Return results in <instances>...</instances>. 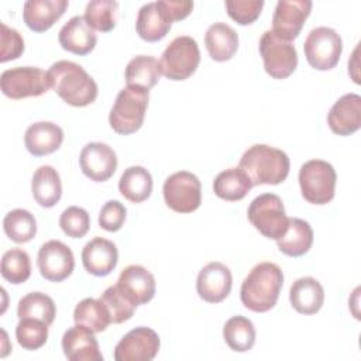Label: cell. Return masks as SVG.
<instances>
[{"instance_id": "obj_1", "label": "cell", "mask_w": 361, "mask_h": 361, "mask_svg": "<svg viewBox=\"0 0 361 361\" xmlns=\"http://www.w3.org/2000/svg\"><path fill=\"white\" fill-rule=\"evenodd\" d=\"M51 87L68 104L85 107L92 104L97 97V85L94 79L79 65L72 61H58L48 71Z\"/></svg>"}, {"instance_id": "obj_2", "label": "cell", "mask_w": 361, "mask_h": 361, "mask_svg": "<svg viewBox=\"0 0 361 361\" xmlns=\"http://www.w3.org/2000/svg\"><path fill=\"white\" fill-rule=\"evenodd\" d=\"M282 285V269L274 262H259L248 272L241 283V302L252 312L265 313L276 305Z\"/></svg>"}, {"instance_id": "obj_3", "label": "cell", "mask_w": 361, "mask_h": 361, "mask_svg": "<svg viewBox=\"0 0 361 361\" xmlns=\"http://www.w3.org/2000/svg\"><path fill=\"white\" fill-rule=\"evenodd\" d=\"M238 168L247 173L252 186L279 185L288 178L290 161L282 149L255 144L243 154Z\"/></svg>"}, {"instance_id": "obj_4", "label": "cell", "mask_w": 361, "mask_h": 361, "mask_svg": "<svg viewBox=\"0 0 361 361\" xmlns=\"http://www.w3.org/2000/svg\"><path fill=\"white\" fill-rule=\"evenodd\" d=\"M148 100V90L133 86L121 89L109 114L110 127L121 135L138 131L144 123Z\"/></svg>"}, {"instance_id": "obj_5", "label": "cell", "mask_w": 361, "mask_h": 361, "mask_svg": "<svg viewBox=\"0 0 361 361\" xmlns=\"http://www.w3.org/2000/svg\"><path fill=\"white\" fill-rule=\"evenodd\" d=\"M200 63L197 42L189 35L173 38L159 59L161 73L169 80H185L192 76Z\"/></svg>"}, {"instance_id": "obj_6", "label": "cell", "mask_w": 361, "mask_h": 361, "mask_svg": "<svg viewBox=\"0 0 361 361\" xmlns=\"http://www.w3.org/2000/svg\"><path fill=\"white\" fill-rule=\"evenodd\" d=\"M250 223L267 238L279 240L288 230L289 217L282 199L275 193H262L248 206Z\"/></svg>"}, {"instance_id": "obj_7", "label": "cell", "mask_w": 361, "mask_h": 361, "mask_svg": "<svg viewBox=\"0 0 361 361\" xmlns=\"http://www.w3.org/2000/svg\"><path fill=\"white\" fill-rule=\"evenodd\" d=\"M336 180L333 165L323 159H310L299 169L302 196L312 204H327L334 197Z\"/></svg>"}, {"instance_id": "obj_8", "label": "cell", "mask_w": 361, "mask_h": 361, "mask_svg": "<svg viewBox=\"0 0 361 361\" xmlns=\"http://www.w3.org/2000/svg\"><path fill=\"white\" fill-rule=\"evenodd\" d=\"M307 63L317 71L333 69L341 56L343 41L340 34L330 27L313 28L303 44Z\"/></svg>"}, {"instance_id": "obj_9", "label": "cell", "mask_w": 361, "mask_h": 361, "mask_svg": "<svg viewBox=\"0 0 361 361\" xmlns=\"http://www.w3.org/2000/svg\"><path fill=\"white\" fill-rule=\"evenodd\" d=\"M0 87L4 96L20 100L37 97L51 87L48 72L37 66H17L7 69L0 76Z\"/></svg>"}, {"instance_id": "obj_10", "label": "cell", "mask_w": 361, "mask_h": 361, "mask_svg": "<svg viewBox=\"0 0 361 361\" xmlns=\"http://www.w3.org/2000/svg\"><path fill=\"white\" fill-rule=\"evenodd\" d=\"M258 49L264 61V69L271 78L285 79L295 72L298 66V52L295 45L276 37L272 30L262 34Z\"/></svg>"}, {"instance_id": "obj_11", "label": "cell", "mask_w": 361, "mask_h": 361, "mask_svg": "<svg viewBox=\"0 0 361 361\" xmlns=\"http://www.w3.org/2000/svg\"><path fill=\"white\" fill-rule=\"evenodd\" d=\"M166 206L176 213H192L202 203V185L196 175L179 171L168 176L162 186Z\"/></svg>"}, {"instance_id": "obj_12", "label": "cell", "mask_w": 361, "mask_h": 361, "mask_svg": "<svg viewBox=\"0 0 361 361\" xmlns=\"http://www.w3.org/2000/svg\"><path fill=\"white\" fill-rule=\"evenodd\" d=\"M161 347L159 336L149 327H135L130 330L116 345V361H151Z\"/></svg>"}, {"instance_id": "obj_13", "label": "cell", "mask_w": 361, "mask_h": 361, "mask_svg": "<svg viewBox=\"0 0 361 361\" xmlns=\"http://www.w3.org/2000/svg\"><path fill=\"white\" fill-rule=\"evenodd\" d=\"M37 265L42 278L51 282H62L75 268L72 250L59 240L44 243L38 251Z\"/></svg>"}, {"instance_id": "obj_14", "label": "cell", "mask_w": 361, "mask_h": 361, "mask_svg": "<svg viewBox=\"0 0 361 361\" xmlns=\"http://www.w3.org/2000/svg\"><path fill=\"white\" fill-rule=\"evenodd\" d=\"M310 11V0H279L272 16V32L292 42L300 34Z\"/></svg>"}, {"instance_id": "obj_15", "label": "cell", "mask_w": 361, "mask_h": 361, "mask_svg": "<svg viewBox=\"0 0 361 361\" xmlns=\"http://www.w3.org/2000/svg\"><path fill=\"white\" fill-rule=\"evenodd\" d=\"M79 165L83 175L90 180L106 182L117 169V155L104 142H89L80 151Z\"/></svg>"}, {"instance_id": "obj_16", "label": "cell", "mask_w": 361, "mask_h": 361, "mask_svg": "<svg viewBox=\"0 0 361 361\" xmlns=\"http://www.w3.org/2000/svg\"><path fill=\"white\" fill-rule=\"evenodd\" d=\"M231 286V271L219 261L204 265L196 279L197 295L207 303H220L224 300L228 296Z\"/></svg>"}, {"instance_id": "obj_17", "label": "cell", "mask_w": 361, "mask_h": 361, "mask_svg": "<svg viewBox=\"0 0 361 361\" xmlns=\"http://www.w3.org/2000/svg\"><path fill=\"white\" fill-rule=\"evenodd\" d=\"M116 286L135 306L148 303L155 295V278L142 265L126 267L120 272Z\"/></svg>"}, {"instance_id": "obj_18", "label": "cell", "mask_w": 361, "mask_h": 361, "mask_svg": "<svg viewBox=\"0 0 361 361\" xmlns=\"http://www.w3.org/2000/svg\"><path fill=\"white\" fill-rule=\"evenodd\" d=\"M62 350L69 361H103L94 331L76 324L62 336Z\"/></svg>"}, {"instance_id": "obj_19", "label": "cell", "mask_w": 361, "mask_h": 361, "mask_svg": "<svg viewBox=\"0 0 361 361\" xmlns=\"http://www.w3.org/2000/svg\"><path fill=\"white\" fill-rule=\"evenodd\" d=\"M327 124L337 135H351L361 127V96L347 93L329 110Z\"/></svg>"}, {"instance_id": "obj_20", "label": "cell", "mask_w": 361, "mask_h": 361, "mask_svg": "<svg viewBox=\"0 0 361 361\" xmlns=\"http://www.w3.org/2000/svg\"><path fill=\"white\" fill-rule=\"evenodd\" d=\"M118 251L113 241L94 237L82 250V264L94 276H107L117 265Z\"/></svg>"}, {"instance_id": "obj_21", "label": "cell", "mask_w": 361, "mask_h": 361, "mask_svg": "<svg viewBox=\"0 0 361 361\" xmlns=\"http://www.w3.org/2000/svg\"><path fill=\"white\" fill-rule=\"evenodd\" d=\"M68 0H28L23 7V20L34 32L49 30L66 11Z\"/></svg>"}, {"instance_id": "obj_22", "label": "cell", "mask_w": 361, "mask_h": 361, "mask_svg": "<svg viewBox=\"0 0 361 361\" xmlns=\"http://www.w3.org/2000/svg\"><path fill=\"white\" fill-rule=\"evenodd\" d=\"M172 20L168 16L162 1H152L144 4L138 10L135 30L140 38L147 42L161 41L172 27Z\"/></svg>"}, {"instance_id": "obj_23", "label": "cell", "mask_w": 361, "mask_h": 361, "mask_svg": "<svg viewBox=\"0 0 361 361\" xmlns=\"http://www.w3.org/2000/svg\"><path fill=\"white\" fill-rule=\"evenodd\" d=\"M58 41L65 51L82 56L94 49L97 37L82 16H75L59 30Z\"/></svg>"}, {"instance_id": "obj_24", "label": "cell", "mask_w": 361, "mask_h": 361, "mask_svg": "<svg viewBox=\"0 0 361 361\" xmlns=\"http://www.w3.org/2000/svg\"><path fill=\"white\" fill-rule=\"evenodd\" d=\"M63 141L62 128L52 121H38L31 124L24 134L27 151L34 157H44L55 152Z\"/></svg>"}, {"instance_id": "obj_25", "label": "cell", "mask_w": 361, "mask_h": 361, "mask_svg": "<svg viewBox=\"0 0 361 361\" xmlns=\"http://www.w3.org/2000/svg\"><path fill=\"white\" fill-rule=\"evenodd\" d=\"M292 307L300 314H314L324 303V290L322 283L312 278L303 276L296 279L289 289Z\"/></svg>"}, {"instance_id": "obj_26", "label": "cell", "mask_w": 361, "mask_h": 361, "mask_svg": "<svg viewBox=\"0 0 361 361\" xmlns=\"http://www.w3.org/2000/svg\"><path fill=\"white\" fill-rule=\"evenodd\" d=\"M204 45L213 61L226 62L234 56L238 48V35L226 23L212 24L204 34Z\"/></svg>"}, {"instance_id": "obj_27", "label": "cell", "mask_w": 361, "mask_h": 361, "mask_svg": "<svg viewBox=\"0 0 361 361\" xmlns=\"http://www.w3.org/2000/svg\"><path fill=\"white\" fill-rule=\"evenodd\" d=\"M31 192L41 207H54L62 196V183L58 171L51 165L39 166L32 175Z\"/></svg>"}, {"instance_id": "obj_28", "label": "cell", "mask_w": 361, "mask_h": 361, "mask_svg": "<svg viewBox=\"0 0 361 361\" xmlns=\"http://www.w3.org/2000/svg\"><path fill=\"white\" fill-rule=\"evenodd\" d=\"M313 244V230L310 224L302 219L290 217L286 233L276 240L279 251L288 257L305 255Z\"/></svg>"}, {"instance_id": "obj_29", "label": "cell", "mask_w": 361, "mask_h": 361, "mask_svg": "<svg viewBox=\"0 0 361 361\" xmlns=\"http://www.w3.org/2000/svg\"><path fill=\"white\" fill-rule=\"evenodd\" d=\"M159 61L151 55H137L126 66V83L127 86L140 87L144 90L152 89L161 78Z\"/></svg>"}, {"instance_id": "obj_30", "label": "cell", "mask_w": 361, "mask_h": 361, "mask_svg": "<svg viewBox=\"0 0 361 361\" xmlns=\"http://www.w3.org/2000/svg\"><path fill=\"white\" fill-rule=\"evenodd\" d=\"M252 183L247 173L240 168H228L221 171L213 182V190L217 197L226 202H237L247 196Z\"/></svg>"}, {"instance_id": "obj_31", "label": "cell", "mask_w": 361, "mask_h": 361, "mask_svg": "<svg viewBox=\"0 0 361 361\" xmlns=\"http://www.w3.org/2000/svg\"><path fill=\"white\" fill-rule=\"evenodd\" d=\"M118 190L127 200L141 203L151 196L152 176L144 166H128L120 176Z\"/></svg>"}, {"instance_id": "obj_32", "label": "cell", "mask_w": 361, "mask_h": 361, "mask_svg": "<svg viewBox=\"0 0 361 361\" xmlns=\"http://www.w3.org/2000/svg\"><path fill=\"white\" fill-rule=\"evenodd\" d=\"M255 329L250 319L244 316L230 317L223 327V337L226 344L237 353H245L254 347Z\"/></svg>"}, {"instance_id": "obj_33", "label": "cell", "mask_w": 361, "mask_h": 361, "mask_svg": "<svg viewBox=\"0 0 361 361\" xmlns=\"http://www.w3.org/2000/svg\"><path fill=\"white\" fill-rule=\"evenodd\" d=\"M17 316L18 319H38L51 326L56 316V307L52 298L48 295L42 292H31L18 300Z\"/></svg>"}, {"instance_id": "obj_34", "label": "cell", "mask_w": 361, "mask_h": 361, "mask_svg": "<svg viewBox=\"0 0 361 361\" xmlns=\"http://www.w3.org/2000/svg\"><path fill=\"white\" fill-rule=\"evenodd\" d=\"M73 320L76 324L89 327L94 333H102L111 323L106 306L93 298H85L73 310Z\"/></svg>"}, {"instance_id": "obj_35", "label": "cell", "mask_w": 361, "mask_h": 361, "mask_svg": "<svg viewBox=\"0 0 361 361\" xmlns=\"http://www.w3.org/2000/svg\"><path fill=\"white\" fill-rule=\"evenodd\" d=\"M3 228L6 235L17 243H28L37 234V221L34 214L25 209H14L3 219Z\"/></svg>"}, {"instance_id": "obj_36", "label": "cell", "mask_w": 361, "mask_h": 361, "mask_svg": "<svg viewBox=\"0 0 361 361\" xmlns=\"http://www.w3.org/2000/svg\"><path fill=\"white\" fill-rule=\"evenodd\" d=\"M118 3L114 0H92L86 4L83 18L97 31L109 32L116 27Z\"/></svg>"}, {"instance_id": "obj_37", "label": "cell", "mask_w": 361, "mask_h": 361, "mask_svg": "<svg viewBox=\"0 0 361 361\" xmlns=\"http://www.w3.org/2000/svg\"><path fill=\"white\" fill-rule=\"evenodd\" d=\"M31 275L30 255L21 248H11L1 257V276L13 283H24Z\"/></svg>"}, {"instance_id": "obj_38", "label": "cell", "mask_w": 361, "mask_h": 361, "mask_svg": "<svg viewBox=\"0 0 361 361\" xmlns=\"http://www.w3.org/2000/svg\"><path fill=\"white\" fill-rule=\"evenodd\" d=\"M16 338L24 350H38L48 340V324L38 319H20L16 327Z\"/></svg>"}, {"instance_id": "obj_39", "label": "cell", "mask_w": 361, "mask_h": 361, "mask_svg": "<svg viewBox=\"0 0 361 361\" xmlns=\"http://www.w3.org/2000/svg\"><path fill=\"white\" fill-rule=\"evenodd\" d=\"M99 300L106 306L110 320L114 324H120L133 317L135 312V305L131 303L116 285L109 286L99 298Z\"/></svg>"}, {"instance_id": "obj_40", "label": "cell", "mask_w": 361, "mask_h": 361, "mask_svg": "<svg viewBox=\"0 0 361 361\" xmlns=\"http://www.w3.org/2000/svg\"><path fill=\"white\" fill-rule=\"evenodd\" d=\"M59 227L68 237L82 238L90 228V216L83 207L69 206L59 217Z\"/></svg>"}, {"instance_id": "obj_41", "label": "cell", "mask_w": 361, "mask_h": 361, "mask_svg": "<svg viewBox=\"0 0 361 361\" xmlns=\"http://www.w3.org/2000/svg\"><path fill=\"white\" fill-rule=\"evenodd\" d=\"M227 14L240 25L252 24L261 14L262 0H227L224 3Z\"/></svg>"}, {"instance_id": "obj_42", "label": "cell", "mask_w": 361, "mask_h": 361, "mask_svg": "<svg viewBox=\"0 0 361 361\" xmlns=\"http://www.w3.org/2000/svg\"><path fill=\"white\" fill-rule=\"evenodd\" d=\"M127 217V210L118 200L106 202L99 213V226L110 233L118 231Z\"/></svg>"}, {"instance_id": "obj_43", "label": "cell", "mask_w": 361, "mask_h": 361, "mask_svg": "<svg viewBox=\"0 0 361 361\" xmlns=\"http://www.w3.org/2000/svg\"><path fill=\"white\" fill-rule=\"evenodd\" d=\"M24 52V39L21 34L1 23V51H0V62L4 63L7 61H13L20 58Z\"/></svg>"}, {"instance_id": "obj_44", "label": "cell", "mask_w": 361, "mask_h": 361, "mask_svg": "<svg viewBox=\"0 0 361 361\" xmlns=\"http://www.w3.org/2000/svg\"><path fill=\"white\" fill-rule=\"evenodd\" d=\"M161 1L172 21H179L186 18L193 8V1H189V0H161Z\"/></svg>"}]
</instances>
